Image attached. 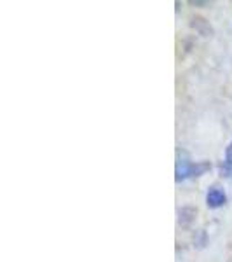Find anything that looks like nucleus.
Wrapping results in <instances>:
<instances>
[{"instance_id":"3","label":"nucleus","mask_w":232,"mask_h":262,"mask_svg":"<svg viewBox=\"0 0 232 262\" xmlns=\"http://www.w3.org/2000/svg\"><path fill=\"white\" fill-rule=\"evenodd\" d=\"M225 161L227 164H232V142L229 143V147H227V150H225Z\"/></svg>"},{"instance_id":"1","label":"nucleus","mask_w":232,"mask_h":262,"mask_svg":"<svg viewBox=\"0 0 232 262\" xmlns=\"http://www.w3.org/2000/svg\"><path fill=\"white\" fill-rule=\"evenodd\" d=\"M225 192L222 191L220 187H212L206 194V203H208V206H212V208H218V206H222L223 203H225Z\"/></svg>"},{"instance_id":"2","label":"nucleus","mask_w":232,"mask_h":262,"mask_svg":"<svg viewBox=\"0 0 232 262\" xmlns=\"http://www.w3.org/2000/svg\"><path fill=\"white\" fill-rule=\"evenodd\" d=\"M194 171H196V168H194L187 159H180L178 164H176V180L187 179V177Z\"/></svg>"}]
</instances>
